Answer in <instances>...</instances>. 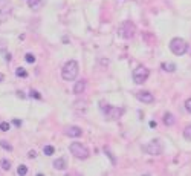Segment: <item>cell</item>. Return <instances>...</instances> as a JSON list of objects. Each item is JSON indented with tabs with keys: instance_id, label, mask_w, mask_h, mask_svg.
<instances>
[{
	"instance_id": "9a60e30c",
	"label": "cell",
	"mask_w": 191,
	"mask_h": 176,
	"mask_svg": "<svg viewBox=\"0 0 191 176\" xmlns=\"http://www.w3.org/2000/svg\"><path fill=\"white\" fill-rule=\"evenodd\" d=\"M162 69L167 72H174L176 71V64L174 63H162Z\"/></svg>"
},
{
	"instance_id": "4fadbf2b",
	"label": "cell",
	"mask_w": 191,
	"mask_h": 176,
	"mask_svg": "<svg viewBox=\"0 0 191 176\" xmlns=\"http://www.w3.org/2000/svg\"><path fill=\"white\" fill-rule=\"evenodd\" d=\"M54 167H55L57 170H64V169H66V159H64V158L55 159V161H54Z\"/></svg>"
},
{
	"instance_id": "277c9868",
	"label": "cell",
	"mask_w": 191,
	"mask_h": 176,
	"mask_svg": "<svg viewBox=\"0 0 191 176\" xmlns=\"http://www.w3.org/2000/svg\"><path fill=\"white\" fill-rule=\"evenodd\" d=\"M69 150L70 153L75 156V158H78V159H86L89 156V150H87V147L83 145L81 142H72L69 145Z\"/></svg>"
},
{
	"instance_id": "8fae6325",
	"label": "cell",
	"mask_w": 191,
	"mask_h": 176,
	"mask_svg": "<svg viewBox=\"0 0 191 176\" xmlns=\"http://www.w3.org/2000/svg\"><path fill=\"white\" fill-rule=\"evenodd\" d=\"M86 89V81L84 80H80V81H76L75 86H73V93H76V95H80V93H83Z\"/></svg>"
},
{
	"instance_id": "6da1fadb",
	"label": "cell",
	"mask_w": 191,
	"mask_h": 176,
	"mask_svg": "<svg viewBox=\"0 0 191 176\" xmlns=\"http://www.w3.org/2000/svg\"><path fill=\"white\" fill-rule=\"evenodd\" d=\"M78 72H80L78 63H76L75 60H69L64 66H63L61 77H63V80H66V81H73L76 78V75H78Z\"/></svg>"
},
{
	"instance_id": "603a6c76",
	"label": "cell",
	"mask_w": 191,
	"mask_h": 176,
	"mask_svg": "<svg viewBox=\"0 0 191 176\" xmlns=\"http://www.w3.org/2000/svg\"><path fill=\"white\" fill-rule=\"evenodd\" d=\"M0 147H3L5 150H8V152H11V150H12V145H11V144H8L6 141H0Z\"/></svg>"
},
{
	"instance_id": "d4e9b609",
	"label": "cell",
	"mask_w": 191,
	"mask_h": 176,
	"mask_svg": "<svg viewBox=\"0 0 191 176\" xmlns=\"http://www.w3.org/2000/svg\"><path fill=\"white\" fill-rule=\"evenodd\" d=\"M185 109H187L188 112H191V98H188V100L185 101Z\"/></svg>"
},
{
	"instance_id": "3957f363",
	"label": "cell",
	"mask_w": 191,
	"mask_h": 176,
	"mask_svg": "<svg viewBox=\"0 0 191 176\" xmlns=\"http://www.w3.org/2000/svg\"><path fill=\"white\" fill-rule=\"evenodd\" d=\"M170 49H171V52L174 54V55H184V54L188 51V45H187L185 40L176 37L170 42Z\"/></svg>"
},
{
	"instance_id": "5bb4252c",
	"label": "cell",
	"mask_w": 191,
	"mask_h": 176,
	"mask_svg": "<svg viewBox=\"0 0 191 176\" xmlns=\"http://www.w3.org/2000/svg\"><path fill=\"white\" fill-rule=\"evenodd\" d=\"M28 5L32 9H40L43 6V0H28Z\"/></svg>"
},
{
	"instance_id": "2e32d148",
	"label": "cell",
	"mask_w": 191,
	"mask_h": 176,
	"mask_svg": "<svg viewBox=\"0 0 191 176\" xmlns=\"http://www.w3.org/2000/svg\"><path fill=\"white\" fill-rule=\"evenodd\" d=\"M43 152H44V155L50 156V155H54V152H55V148H54L52 145H44V148H43Z\"/></svg>"
},
{
	"instance_id": "f546056e",
	"label": "cell",
	"mask_w": 191,
	"mask_h": 176,
	"mask_svg": "<svg viewBox=\"0 0 191 176\" xmlns=\"http://www.w3.org/2000/svg\"><path fill=\"white\" fill-rule=\"evenodd\" d=\"M0 81H3V75L2 74H0Z\"/></svg>"
},
{
	"instance_id": "52a82bcc",
	"label": "cell",
	"mask_w": 191,
	"mask_h": 176,
	"mask_svg": "<svg viewBox=\"0 0 191 176\" xmlns=\"http://www.w3.org/2000/svg\"><path fill=\"white\" fill-rule=\"evenodd\" d=\"M145 152L148 155H151V156H158V155L162 153V144L158 139H153L145 145Z\"/></svg>"
},
{
	"instance_id": "30bf717a",
	"label": "cell",
	"mask_w": 191,
	"mask_h": 176,
	"mask_svg": "<svg viewBox=\"0 0 191 176\" xmlns=\"http://www.w3.org/2000/svg\"><path fill=\"white\" fill-rule=\"evenodd\" d=\"M11 2L9 0H0V16H6L8 12H11Z\"/></svg>"
},
{
	"instance_id": "7402d4cb",
	"label": "cell",
	"mask_w": 191,
	"mask_h": 176,
	"mask_svg": "<svg viewBox=\"0 0 191 176\" xmlns=\"http://www.w3.org/2000/svg\"><path fill=\"white\" fill-rule=\"evenodd\" d=\"M9 123H8V121H3V123H0V130H2V132H8L9 130Z\"/></svg>"
},
{
	"instance_id": "cb8c5ba5",
	"label": "cell",
	"mask_w": 191,
	"mask_h": 176,
	"mask_svg": "<svg viewBox=\"0 0 191 176\" xmlns=\"http://www.w3.org/2000/svg\"><path fill=\"white\" fill-rule=\"evenodd\" d=\"M29 97H31V98H37V100H41L40 92H37V90H31V92H29Z\"/></svg>"
},
{
	"instance_id": "e0dca14e",
	"label": "cell",
	"mask_w": 191,
	"mask_h": 176,
	"mask_svg": "<svg viewBox=\"0 0 191 176\" xmlns=\"http://www.w3.org/2000/svg\"><path fill=\"white\" fill-rule=\"evenodd\" d=\"M16 75H17V77H21V78H26V77H28V72L24 71L23 67H19V69L16 71Z\"/></svg>"
},
{
	"instance_id": "484cf974",
	"label": "cell",
	"mask_w": 191,
	"mask_h": 176,
	"mask_svg": "<svg viewBox=\"0 0 191 176\" xmlns=\"http://www.w3.org/2000/svg\"><path fill=\"white\" fill-rule=\"evenodd\" d=\"M12 123H14V126H17V127H20V126H21V121H20V119H14Z\"/></svg>"
},
{
	"instance_id": "ba28073f",
	"label": "cell",
	"mask_w": 191,
	"mask_h": 176,
	"mask_svg": "<svg viewBox=\"0 0 191 176\" xmlns=\"http://www.w3.org/2000/svg\"><path fill=\"white\" fill-rule=\"evenodd\" d=\"M136 98H138L139 101H142V103H147V104H150V103L155 101V97H153V93H150V92H147V90L138 92V93H136Z\"/></svg>"
},
{
	"instance_id": "ffe728a7",
	"label": "cell",
	"mask_w": 191,
	"mask_h": 176,
	"mask_svg": "<svg viewBox=\"0 0 191 176\" xmlns=\"http://www.w3.org/2000/svg\"><path fill=\"white\" fill-rule=\"evenodd\" d=\"M17 173H19L20 176H24V175L28 173V167H26V166H20V167L17 169Z\"/></svg>"
},
{
	"instance_id": "5b68a950",
	"label": "cell",
	"mask_w": 191,
	"mask_h": 176,
	"mask_svg": "<svg viewBox=\"0 0 191 176\" xmlns=\"http://www.w3.org/2000/svg\"><path fill=\"white\" fill-rule=\"evenodd\" d=\"M118 31H119V35H121L122 38H132V37L135 35V32H136V26H135L133 22L125 20V22L119 26Z\"/></svg>"
},
{
	"instance_id": "ac0fdd59",
	"label": "cell",
	"mask_w": 191,
	"mask_h": 176,
	"mask_svg": "<svg viewBox=\"0 0 191 176\" xmlns=\"http://www.w3.org/2000/svg\"><path fill=\"white\" fill-rule=\"evenodd\" d=\"M184 136H185L188 141H191V126H187V127H185V130H184Z\"/></svg>"
},
{
	"instance_id": "f1b7e54d",
	"label": "cell",
	"mask_w": 191,
	"mask_h": 176,
	"mask_svg": "<svg viewBox=\"0 0 191 176\" xmlns=\"http://www.w3.org/2000/svg\"><path fill=\"white\" fill-rule=\"evenodd\" d=\"M150 127H156V121H150Z\"/></svg>"
},
{
	"instance_id": "d6986e66",
	"label": "cell",
	"mask_w": 191,
	"mask_h": 176,
	"mask_svg": "<svg viewBox=\"0 0 191 176\" xmlns=\"http://www.w3.org/2000/svg\"><path fill=\"white\" fill-rule=\"evenodd\" d=\"M0 166H2V169H3V170H9V169H11V162H9L8 159H2Z\"/></svg>"
},
{
	"instance_id": "7c38bea8",
	"label": "cell",
	"mask_w": 191,
	"mask_h": 176,
	"mask_svg": "<svg viewBox=\"0 0 191 176\" xmlns=\"http://www.w3.org/2000/svg\"><path fill=\"white\" fill-rule=\"evenodd\" d=\"M174 123H176V118H174L173 113L167 112V113L164 115V124H165V126H173Z\"/></svg>"
},
{
	"instance_id": "8992f818",
	"label": "cell",
	"mask_w": 191,
	"mask_h": 176,
	"mask_svg": "<svg viewBox=\"0 0 191 176\" xmlns=\"http://www.w3.org/2000/svg\"><path fill=\"white\" fill-rule=\"evenodd\" d=\"M148 75H150V71L147 69V67L145 66H139L133 71V81L136 84H142V83L147 81Z\"/></svg>"
},
{
	"instance_id": "83f0119b",
	"label": "cell",
	"mask_w": 191,
	"mask_h": 176,
	"mask_svg": "<svg viewBox=\"0 0 191 176\" xmlns=\"http://www.w3.org/2000/svg\"><path fill=\"white\" fill-rule=\"evenodd\" d=\"M106 153H107V155H109V158H110V159H112V162H113V164H115V158H113V156H112V153H110V152H109V150H107V148H106Z\"/></svg>"
},
{
	"instance_id": "4316f807",
	"label": "cell",
	"mask_w": 191,
	"mask_h": 176,
	"mask_svg": "<svg viewBox=\"0 0 191 176\" xmlns=\"http://www.w3.org/2000/svg\"><path fill=\"white\" fill-rule=\"evenodd\" d=\"M35 156H37V155H35V152H34V150H31V152L28 153V158H31V159H32V158H35Z\"/></svg>"
},
{
	"instance_id": "44dd1931",
	"label": "cell",
	"mask_w": 191,
	"mask_h": 176,
	"mask_svg": "<svg viewBox=\"0 0 191 176\" xmlns=\"http://www.w3.org/2000/svg\"><path fill=\"white\" fill-rule=\"evenodd\" d=\"M24 60H26L28 63H35V57H34V54L28 52L26 55H24Z\"/></svg>"
},
{
	"instance_id": "9c48e42d",
	"label": "cell",
	"mask_w": 191,
	"mask_h": 176,
	"mask_svg": "<svg viewBox=\"0 0 191 176\" xmlns=\"http://www.w3.org/2000/svg\"><path fill=\"white\" fill-rule=\"evenodd\" d=\"M64 133L67 135V136H70V138H78V136L83 135V130L78 126H69V127H66Z\"/></svg>"
},
{
	"instance_id": "7a4b0ae2",
	"label": "cell",
	"mask_w": 191,
	"mask_h": 176,
	"mask_svg": "<svg viewBox=\"0 0 191 176\" xmlns=\"http://www.w3.org/2000/svg\"><path fill=\"white\" fill-rule=\"evenodd\" d=\"M101 104V110L104 112V115L109 118V119H119L124 113V109L122 107H113V106H109V104H104L103 101L99 103Z\"/></svg>"
}]
</instances>
